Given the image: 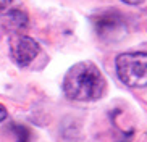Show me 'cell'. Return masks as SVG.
<instances>
[{"label": "cell", "instance_id": "4", "mask_svg": "<svg viewBox=\"0 0 147 142\" xmlns=\"http://www.w3.org/2000/svg\"><path fill=\"white\" fill-rule=\"evenodd\" d=\"M94 28L95 32L102 39H108L125 29V20L121 16V13L115 8L105 10L94 18Z\"/></svg>", "mask_w": 147, "mask_h": 142}, {"label": "cell", "instance_id": "6", "mask_svg": "<svg viewBox=\"0 0 147 142\" xmlns=\"http://www.w3.org/2000/svg\"><path fill=\"white\" fill-rule=\"evenodd\" d=\"M15 134V142H31V131L23 125H11Z\"/></svg>", "mask_w": 147, "mask_h": 142}, {"label": "cell", "instance_id": "8", "mask_svg": "<svg viewBox=\"0 0 147 142\" xmlns=\"http://www.w3.org/2000/svg\"><path fill=\"white\" fill-rule=\"evenodd\" d=\"M13 0H0V10H7Z\"/></svg>", "mask_w": 147, "mask_h": 142}, {"label": "cell", "instance_id": "9", "mask_svg": "<svg viewBox=\"0 0 147 142\" xmlns=\"http://www.w3.org/2000/svg\"><path fill=\"white\" fill-rule=\"evenodd\" d=\"M125 3H128V5H141V3H144V0H123Z\"/></svg>", "mask_w": 147, "mask_h": 142}, {"label": "cell", "instance_id": "3", "mask_svg": "<svg viewBox=\"0 0 147 142\" xmlns=\"http://www.w3.org/2000/svg\"><path fill=\"white\" fill-rule=\"evenodd\" d=\"M8 45H10V55H11L13 61L18 66H23V68L32 63L40 52L37 40L23 34H13L8 40Z\"/></svg>", "mask_w": 147, "mask_h": 142}, {"label": "cell", "instance_id": "2", "mask_svg": "<svg viewBox=\"0 0 147 142\" xmlns=\"http://www.w3.org/2000/svg\"><path fill=\"white\" fill-rule=\"evenodd\" d=\"M117 74L125 86L131 89L147 87V52L120 53L115 61Z\"/></svg>", "mask_w": 147, "mask_h": 142}, {"label": "cell", "instance_id": "5", "mask_svg": "<svg viewBox=\"0 0 147 142\" xmlns=\"http://www.w3.org/2000/svg\"><path fill=\"white\" fill-rule=\"evenodd\" d=\"M5 20H7V26L15 31H20L28 26V15L21 10H10Z\"/></svg>", "mask_w": 147, "mask_h": 142}, {"label": "cell", "instance_id": "1", "mask_svg": "<svg viewBox=\"0 0 147 142\" xmlns=\"http://www.w3.org/2000/svg\"><path fill=\"white\" fill-rule=\"evenodd\" d=\"M63 92L74 102H95L107 92V81L100 68L92 61H79L66 71Z\"/></svg>", "mask_w": 147, "mask_h": 142}, {"label": "cell", "instance_id": "7", "mask_svg": "<svg viewBox=\"0 0 147 142\" xmlns=\"http://www.w3.org/2000/svg\"><path fill=\"white\" fill-rule=\"evenodd\" d=\"M7 115H8V113H7V108H5L2 103H0V123H2L5 118H7Z\"/></svg>", "mask_w": 147, "mask_h": 142}]
</instances>
